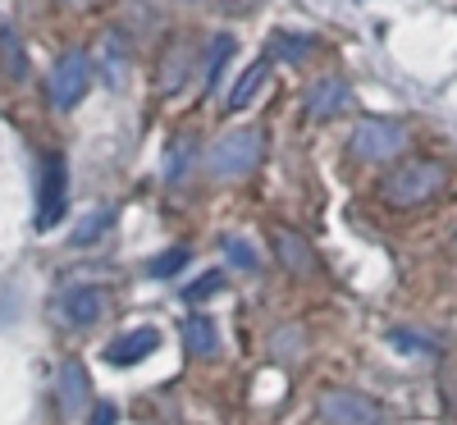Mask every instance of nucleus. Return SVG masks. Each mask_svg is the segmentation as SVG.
<instances>
[{
	"instance_id": "obj_13",
	"label": "nucleus",
	"mask_w": 457,
	"mask_h": 425,
	"mask_svg": "<svg viewBox=\"0 0 457 425\" xmlns=\"http://www.w3.org/2000/svg\"><path fill=\"white\" fill-rule=\"evenodd\" d=\"M275 252H279V261H284L288 270H297V275H302V270H312V265H316L312 247L302 243V238L293 234V229H279V234H275Z\"/></svg>"
},
{
	"instance_id": "obj_16",
	"label": "nucleus",
	"mask_w": 457,
	"mask_h": 425,
	"mask_svg": "<svg viewBox=\"0 0 457 425\" xmlns=\"http://www.w3.org/2000/svg\"><path fill=\"white\" fill-rule=\"evenodd\" d=\"M234 51H238V42H234V37H224V32H220L215 42H211V60H206V79H211L206 88H211V92L220 88V73H224V60L234 55Z\"/></svg>"
},
{
	"instance_id": "obj_21",
	"label": "nucleus",
	"mask_w": 457,
	"mask_h": 425,
	"mask_svg": "<svg viewBox=\"0 0 457 425\" xmlns=\"http://www.w3.org/2000/svg\"><path fill=\"white\" fill-rule=\"evenodd\" d=\"M183 165H187V142H179V146H174V161H170V179H179V174H183Z\"/></svg>"
},
{
	"instance_id": "obj_5",
	"label": "nucleus",
	"mask_w": 457,
	"mask_h": 425,
	"mask_svg": "<svg viewBox=\"0 0 457 425\" xmlns=\"http://www.w3.org/2000/svg\"><path fill=\"white\" fill-rule=\"evenodd\" d=\"M87 83H92V60H87L83 51H69V55L55 60L46 88H51V101H55L60 110H73V105L87 96Z\"/></svg>"
},
{
	"instance_id": "obj_15",
	"label": "nucleus",
	"mask_w": 457,
	"mask_h": 425,
	"mask_svg": "<svg viewBox=\"0 0 457 425\" xmlns=\"http://www.w3.org/2000/svg\"><path fill=\"white\" fill-rule=\"evenodd\" d=\"M187 261H193V252H187V247H170V252H161V256H151L146 275H151V279H174Z\"/></svg>"
},
{
	"instance_id": "obj_8",
	"label": "nucleus",
	"mask_w": 457,
	"mask_h": 425,
	"mask_svg": "<svg viewBox=\"0 0 457 425\" xmlns=\"http://www.w3.org/2000/svg\"><path fill=\"white\" fill-rule=\"evenodd\" d=\"M353 101V92H348V83L343 79H316L312 88H307V96H302V105H307V114L312 120H334V114Z\"/></svg>"
},
{
	"instance_id": "obj_20",
	"label": "nucleus",
	"mask_w": 457,
	"mask_h": 425,
	"mask_svg": "<svg viewBox=\"0 0 457 425\" xmlns=\"http://www.w3.org/2000/svg\"><path fill=\"white\" fill-rule=\"evenodd\" d=\"M389 343L398 347V353H421V357H435V343H426L421 334H407V329H394Z\"/></svg>"
},
{
	"instance_id": "obj_19",
	"label": "nucleus",
	"mask_w": 457,
	"mask_h": 425,
	"mask_svg": "<svg viewBox=\"0 0 457 425\" xmlns=\"http://www.w3.org/2000/svg\"><path fill=\"white\" fill-rule=\"evenodd\" d=\"M224 284H228V279L220 275V270H211V275H202L197 284H187V293H183V302H206V297H211V293H220Z\"/></svg>"
},
{
	"instance_id": "obj_18",
	"label": "nucleus",
	"mask_w": 457,
	"mask_h": 425,
	"mask_svg": "<svg viewBox=\"0 0 457 425\" xmlns=\"http://www.w3.org/2000/svg\"><path fill=\"white\" fill-rule=\"evenodd\" d=\"M114 224V211H96V215H87L83 224H79V234H73V243H79V247H87V243H96L101 234H105V229Z\"/></svg>"
},
{
	"instance_id": "obj_17",
	"label": "nucleus",
	"mask_w": 457,
	"mask_h": 425,
	"mask_svg": "<svg viewBox=\"0 0 457 425\" xmlns=\"http://www.w3.org/2000/svg\"><path fill=\"white\" fill-rule=\"evenodd\" d=\"M312 51V37H297V32H275V46H270V55L275 60H302Z\"/></svg>"
},
{
	"instance_id": "obj_3",
	"label": "nucleus",
	"mask_w": 457,
	"mask_h": 425,
	"mask_svg": "<svg viewBox=\"0 0 457 425\" xmlns=\"http://www.w3.org/2000/svg\"><path fill=\"white\" fill-rule=\"evenodd\" d=\"M407 151V124L403 120H361L353 129V156L357 161H394Z\"/></svg>"
},
{
	"instance_id": "obj_12",
	"label": "nucleus",
	"mask_w": 457,
	"mask_h": 425,
	"mask_svg": "<svg viewBox=\"0 0 457 425\" xmlns=\"http://www.w3.org/2000/svg\"><path fill=\"white\" fill-rule=\"evenodd\" d=\"M265 83H270V60H256V64L243 73V79L234 83V92H228V110H247Z\"/></svg>"
},
{
	"instance_id": "obj_22",
	"label": "nucleus",
	"mask_w": 457,
	"mask_h": 425,
	"mask_svg": "<svg viewBox=\"0 0 457 425\" xmlns=\"http://www.w3.org/2000/svg\"><path fill=\"white\" fill-rule=\"evenodd\" d=\"M92 425H114V407H96V421Z\"/></svg>"
},
{
	"instance_id": "obj_6",
	"label": "nucleus",
	"mask_w": 457,
	"mask_h": 425,
	"mask_svg": "<svg viewBox=\"0 0 457 425\" xmlns=\"http://www.w3.org/2000/svg\"><path fill=\"white\" fill-rule=\"evenodd\" d=\"M320 416H325V425H375L379 407L357 389H329L320 398Z\"/></svg>"
},
{
	"instance_id": "obj_2",
	"label": "nucleus",
	"mask_w": 457,
	"mask_h": 425,
	"mask_svg": "<svg viewBox=\"0 0 457 425\" xmlns=\"http://www.w3.org/2000/svg\"><path fill=\"white\" fill-rule=\"evenodd\" d=\"M261 156H265V138L256 129H234L211 146V170L220 179H243L261 165Z\"/></svg>"
},
{
	"instance_id": "obj_7",
	"label": "nucleus",
	"mask_w": 457,
	"mask_h": 425,
	"mask_svg": "<svg viewBox=\"0 0 457 425\" xmlns=\"http://www.w3.org/2000/svg\"><path fill=\"white\" fill-rule=\"evenodd\" d=\"M60 312H64V321H69L73 329L96 325V321H101V312H105V288H96V284H79V288H69V293L60 297Z\"/></svg>"
},
{
	"instance_id": "obj_11",
	"label": "nucleus",
	"mask_w": 457,
	"mask_h": 425,
	"mask_svg": "<svg viewBox=\"0 0 457 425\" xmlns=\"http://www.w3.org/2000/svg\"><path fill=\"white\" fill-rule=\"evenodd\" d=\"M183 338H187V353H197V357H215L220 353V329L202 312H193V316L183 321Z\"/></svg>"
},
{
	"instance_id": "obj_14",
	"label": "nucleus",
	"mask_w": 457,
	"mask_h": 425,
	"mask_svg": "<svg viewBox=\"0 0 457 425\" xmlns=\"http://www.w3.org/2000/svg\"><path fill=\"white\" fill-rule=\"evenodd\" d=\"M220 247H224V261L234 265V270H243V275H256V270H261V252H256L247 238L234 234V238H224Z\"/></svg>"
},
{
	"instance_id": "obj_4",
	"label": "nucleus",
	"mask_w": 457,
	"mask_h": 425,
	"mask_svg": "<svg viewBox=\"0 0 457 425\" xmlns=\"http://www.w3.org/2000/svg\"><path fill=\"white\" fill-rule=\"evenodd\" d=\"M64 206H69V165H64V156H46V165H42V188H37V229H55L60 220H64Z\"/></svg>"
},
{
	"instance_id": "obj_9",
	"label": "nucleus",
	"mask_w": 457,
	"mask_h": 425,
	"mask_svg": "<svg viewBox=\"0 0 457 425\" xmlns=\"http://www.w3.org/2000/svg\"><path fill=\"white\" fill-rule=\"evenodd\" d=\"M156 343H161V334L151 329V325H142V329H129L124 338H114V343L105 347V362H110V366H137L142 357H151V353H156Z\"/></svg>"
},
{
	"instance_id": "obj_10",
	"label": "nucleus",
	"mask_w": 457,
	"mask_h": 425,
	"mask_svg": "<svg viewBox=\"0 0 457 425\" xmlns=\"http://www.w3.org/2000/svg\"><path fill=\"white\" fill-rule=\"evenodd\" d=\"M87 398H92V389H87L83 362H64V366H60V407H64V416L79 421V416L87 412Z\"/></svg>"
},
{
	"instance_id": "obj_1",
	"label": "nucleus",
	"mask_w": 457,
	"mask_h": 425,
	"mask_svg": "<svg viewBox=\"0 0 457 425\" xmlns=\"http://www.w3.org/2000/svg\"><path fill=\"white\" fill-rule=\"evenodd\" d=\"M444 188H448V165L444 161H407L394 174H385L379 197H385L389 206H398V211H411V206L435 202Z\"/></svg>"
}]
</instances>
